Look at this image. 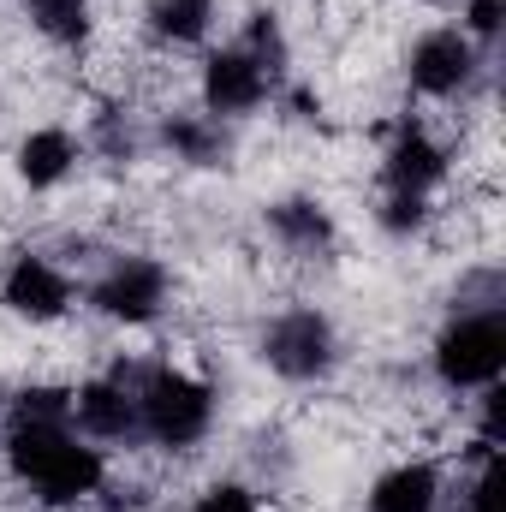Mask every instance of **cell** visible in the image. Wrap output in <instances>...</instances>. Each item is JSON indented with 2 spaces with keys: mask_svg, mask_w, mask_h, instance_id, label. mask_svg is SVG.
I'll return each instance as SVG.
<instances>
[{
  "mask_svg": "<svg viewBox=\"0 0 506 512\" xmlns=\"http://www.w3.org/2000/svg\"><path fill=\"white\" fill-rule=\"evenodd\" d=\"M6 459L48 507H72L102 489V453L78 447V435L48 417H18L6 435Z\"/></svg>",
  "mask_w": 506,
  "mask_h": 512,
  "instance_id": "6da1fadb",
  "label": "cell"
},
{
  "mask_svg": "<svg viewBox=\"0 0 506 512\" xmlns=\"http://www.w3.org/2000/svg\"><path fill=\"white\" fill-rule=\"evenodd\" d=\"M209 417H215L209 387L191 382L185 370H149L143 387H137V429H149L161 447H191V441H203Z\"/></svg>",
  "mask_w": 506,
  "mask_h": 512,
  "instance_id": "7a4b0ae2",
  "label": "cell"
},
{
  "mask_svg": "<svg viewBox=\"0 0 506 512\" xmlns=\"http://www.w3.org/2000/svg\"><path fill=\"white\" fill-rule=\"evenodd\" d=\"M435 370L447 387H489L506 370V322L501 310H483V316H459L441 346H435Z\"/></svg>",
  "mask_w": 506,
  "mask_h": 512,
  "instance_id": "3957f363",
  "label": "cell"
},
{
  "mask_svg": "<svg viewBox=\"0 0 506 512\" xmlns=\"http://www.w3.org/2000/svg\"><path fill=\"white\" fill-rule=\"evenodd\" d=\"M262 358H268V370H280V376H292V382L322 376V370L334 364V328H328V316H316V310L280 316V322L268 328V340H262Z\"/></svg>",
  "mask_w": 506,
  "mask_h": 512,
  "instance_id": "277c9868",
  "label": "cell"
},
{
  "mask_svg": "<svg viewBox=\"0 0 506 512\" xmlns=\"http://www.w3.org/2000/svg\"><path fill=\"white\" fill-rule=\"evenodd\" d=\"M96 310L102 316H114V322H149L155 310H161V298H167V268L161 262H143V256H126V262H114L102 280H96Z\"/></svg>",
  "mask_w": 506,
  "mask_h": 512,
  "instance_id": "5b68a950",
  "label": "cell"
},
{
  "mask_svg": "<svg viewBox=\"0 0 506 512\" xmlns=\"http://www.w3.org/2000/svg\"><path fill=\"white\" fill-rule=\"evenodd\" d=\"M268 96V60H256L251 48H227L209 60L203 72V102L215 114H251L256 102Z\"/></svg>",
  "mask_w": 506,
  "mask_h": 512,
  "instance_id": "8992f818",
  "label": "cell"
},
{
  "mask_svg": "<svg viewBox=\"0 0 506 512\" xmlns=\"http://www.w3.org/2000/svg\"><path fill=\"white\" fill-rule=\"evenodd\" d=\"M6 304H12L18 316H30V322H54V316H66V304H72V280H66L48 256H18L12 274H6Z\"/></svg>",
  "mask_w": 506,
  "mask_h": 512,
  "instance_id": "52a82bcc",
  "label": "cell"
},
{
  "mask_svg": "<svg viewBox=\"0 0 506 512\" xmlns=\"http://www.w3.org/2000/svg\"><path fill=\"white\" fill-rule=\"evenodd\" d=\"M471 66H477V54H471V42H465L459 30H429V36L411 48V84H417L423 96H453V90L471 78Z\"/></svg>",
  "mask_w": 506,
  "mask_h": 512,
  "instance_id": "ba28073f",
  "label": "cell"
},
{
  "mask_svg": "<svg viewBox=\"0 0 506 512\" xmlns=\"http://www.w3.org/2000/svg\"><path fill=\"white\" fill-rule=\"evenodd\" d=\"M72 417L102 435V441H120L137 429V393H126V382H90L72 393Z\"/></svg>",
  "mask_w": 506,
  "mask_h": 512,
  "instance_id": "9c48e42d",
  "label": "cell"
},
{
  "mask_svg": "<svg viewBox=\"0 0 506 512\" xmlns=\"http://www.w3.org/2000/svg\"><path fill=\"white\" fill-rule=\"evenodd\" d=\"M441 173H447V155H441L417 126L399 131V143L387 149V185H393V197H423Z\"/></svg>",
  "mask_w": 506,
  "mask_h": 512,
  "instance_id": "30bf717a",
  "label": "cell"
},
{
  "mask_svg": "<svg viewBox=\"0 0 506 512\" xmlns=\"http://www.w3.org/2000/svg\"><path fill=\"white\" fill-rule=\"evenodd\" d=\"M435 501H441V477L429 465H399L376 483L370 512H435Z\"/></svg>",
  "mask_w": 506,
  "mask_h": 512,
  "instance_id": "8fae6325",
  "label": "cell"
},
{
  "mask_svg": "<svg viewBox=\"0 0 506 512\" xmlns=\"http://www.w3.org/2000/svg\"><path fill=\"white\" fill-rule=\"evenodd\" d=\"M72 161H78V149H72L66 131H30V137L18 143V173H24V185H60V179L72 173Z\"/></svg>",
  "mask_w": 506,
  "mask_h": 512,
  "instance_id": "7c38bea8",
  "label": "cell"
},
{
  "mask_svg": "<svg viewBox=\"0 0 506 512\" xmlns=\"http://www.w3.org/2000/svg\"><path fill=\"white\" fill-rule=\"evenodd\" d=\"M215 18V0H149V30L167 42H197Z\"/></svg>",
  "mask_w": 506,
  "mask_h": 512,
  "instance_id": "4fadbf2b",
  "label": "cell"
},
{
  "mask_svg": "<svg viewBox=\"0 0 506 512\" xmlns=\"http://www.w3.org/2000/svg\"><path fill=\"white\" fill-rule=\"evenodd\" d=\"M268 221H274V233H280L286 245H298V251H316V245H328V233H334L316 203H280Z\"/></svg>",
  "mask_w": 506,
  "mask_h": 512,
  "instance_id": "5bb4252c",
  "label": "cell"
},
{
  "mask_svg": "<svg viewBox=\"0 0 506 512\" xmlns=\"http://www.w3.org/2000/svg\"><path fill=\"white\" fill-rule=\"evenodd\" d=\"M24 6L54 42H84L90 36V0H24Z\"/></svg>",
  "mask_w": 506,
  "mask_h": 512,
  "instance_id": "9a60e30c",
  "label": "cell"
},
{
  "mask_svg": "<svg viewBox=\"0 0 506 512\" xmlns=\"http://www.w3.org/2000/svg\"><path fill=\"white\" fill-rule=\"evenodd\" d=\"M167 143H173L185 161H209V155H215V131L197 126V120H173V126H167Z\"/></svg>",
  "mask_w": 506,
  "mask_h": 512,
  "instance_id": "2e32d148",
  "label": "cell"
},
{
  "mask_svg": "<svg viewBox=\"0 0 506 512\" xmlns=\"http://www.w3.org/2000/svg\"><path fill=\"white\" fill-rule=\"evenodd\" d=\"M197 512H256V495L239 489V483H215V489L197 501Z\"/></svg>",
  "mask_w": 506,
  "mask_h": 512,
  "instance_id": "e0dca14e",
  "label": "cell"
},
{
  "mask_svg": "<svg viewBox=\"0 0 506 512\" xmlns=\"http://www.w3.org/2000/svg\"><path fill=\"white\" fill-rule=\"evenodd\" d=\"M495 495H501V465L489 459V471H483V483L471 489V507L465 512H495Z\"/></svg>",
  "mask_w": 506,
  "mask_h": 512,
  "instance_id": "ac0fdd59",
  "label": "cell"
},
{
  "mask_svg": "<svg viewBox=\"0 0 506 512\" xmlns=\"http://www.w3.org/2000/svg\"><path fill=\"white\" fill-rule=\"evenodd\" d=\"M501 12H506V0H471V30L477 36H495L501 30Z\"/></svg>",
  "mask_w": 506,
  "mask_h": 512,
  "instance_id": "d6986e66",
  "label": "cell"
},
{
  "mask_svg": "<svg viewBox=\"0 0 506 512\" xmlns=\"http://www.w3.org/2000/svg\"><path fill=\"white\" fill-rule=\"evenodd\" d=\"M423 221V197H393L387 203V227H417Z\"/></svg>",
  "mask_w": 506,
  "mask_h": 512,
  "instance_id": "ffe728a7",
  "label": "cell"
}]
</instances>
